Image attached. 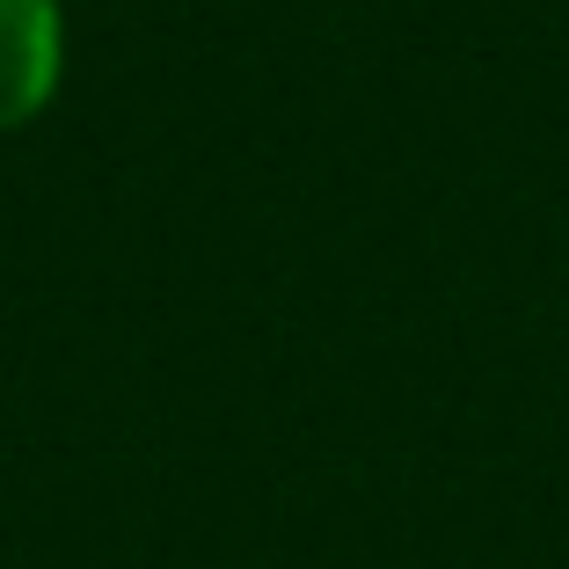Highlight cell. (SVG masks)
Wrapping results in <instances>:
<instances>
[{
    "label": "cell",
    "instance_id": "obj_1",
    "mask_svg": "<svg viewBox=\"0 0 569 569\" xmlns=\"http://www.w3.org/2000/svg\"><path fill=\"white\" fill-rule=\"evenodd\" d=\"M67 81V0H0V139L37 124Z\"/></svg>",
    "mask_w": 569,
    "mask_h": 569
}]
</instances>
